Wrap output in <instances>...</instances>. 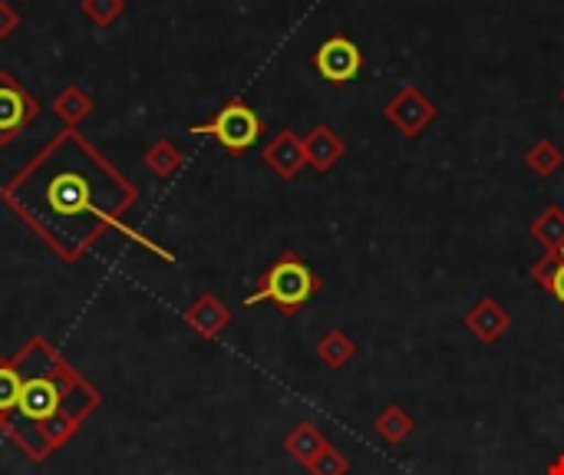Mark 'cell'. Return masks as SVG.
Masks as SVG:
<instances>
[{"instance_id":"2e32d148","label":"cell","mask_w":564,"mask_h":475,"mask_svg":"<svg viewBox=\"0 0 564 475\" xmlns=\"http://www.w3.org/2000/svg\"><path fill=\"white\" fill-rule=\"evenodd\" d=\"M373 430H377V436L383 440V443H390V446H400L413 430H416V423H413V417L403 410V407H397V403H390L380 417H377V423H373Z\"/></svg>"},{"instance_id":"6da1fadb","label":"cell","mask_w":564,"mask_h":475,"mask_svg":"<svg viewBox=\"0 0 564 475\" xmlns=\"http://www.w3.org/2000/svg\"><path fill=\"white\" fill-rule=\"evenodd\" d=\"M135 198L132 182L73 129L59 132L3 185V202L69 265L106 231H122V218Z\"/></svg>"},{"instance_id":"d6986e66","label":"cell","mask_w":564,"mask_h":475,"mask_svg":"<svg viewBox=\"0 0 564 475\" xmlns=\"http://www.w3.org/2000/svg\"><path fill=\"white\" fill-rule=\"evenodd\" d=\"M145 165H149L155 175L169 179V175L182 165V155H178V149H175L172 142H155V145L145 152Z\"/></svg>"},{"instance_id":"3957f363","label":"cell","mask_w":564,"mask_h":475,"mask_svg":"<svg viewBox=\"0 0 564 475\" xmlns=\"http://www.w3.org/2000/svg\"><path fill=\"white\" fill-rule=\"evenodd\" d=\"M324 291V278L294 251H281L274 265L258 278L254 294L245 298V307H254L261 301L274 304L284 317H297L317 294Z\"/></svg>"},{"instance_id":"603a6c76","label":"cell","mask_w":564,"mask_h":475,"mask_svg":"<svg viewBox=\"0 0 564 475\" xmlns=\"http://www.w3.org/2000/svg\"><path fill=\"white\" fill-rule=\"evenodd\" d=\"M562 102H564V89H562Z\"/></svg>"},{"instance_id":"ffe728a7","label":"cell","mask_w":564,"mask_h":475,"mask_svg":"<svg viewBox=\"0 0 564 475\" xmlns=\"http://www.w3.org/2000/svg\"><path fill=\"white\" fill-rule=\"evenodd\" d=\"M307 473L311 475H347L350 473V460L334 446V443H327V450L307 466Z\"/></svg>"},{"instance_id":"277c9868","label":"cell","mask_w":564,"mask_h":475,"mask_svg":"<svg viewBox=\"0 0 564 475\" xmlns=\"http://www.w3.org/2000/svg\"><path fill=\"white\" fill-rule=\"evenodd\" d=\"M192 132H195V136H212L221 149L241 155V152H248V149L261 139L264 122H261V116H258L248 102L231 99L228 106H221V109L215 112V119H208V122H202V126H192Z\"/></svg>"},{"instance_id":"ba28073f","label":"cell","mask_w":564,"mask_h":475,"mask_svg":"<svg viewBox=\"0 0 564 475\" xmlns=\"http://www.w3.org/2000/svg\"><path fill=\"white\" fill-rule=\"evenodd\" d=\"M463 324H466V331H469L479 344H496V341H502V337L509 334L512 317H509V311H506L496 298H479V301L466 311Z\"/></svg>"},{"instance_id":"52a82bcc","label":"cell","mask_w":564,"mask_h":475,"mask_svg":"<svg viewBox=\"0 0 564 475\" xmlns=\"http://www.w3.org/2000/svg\"><path fill=\"white\" fill-rule=\"evenodd\" d=\"M36 99L10 73H0V145L13 142L17 132H23L36 119Z\"/></svg>"},{"instance_id":"e0dca14e","label":"cell","mask_w":564,"mask_h":475,"mask_svg":"<svg viewBox=\"0 0 564 475\" xmlns=\"http://www.w3.org/2000/svg\"><path fill=\"white\" fill-rule=\"evenodd\" d=\"M525 165H529L539 179H549V175H555L564 165V152L552 142V139H539V142L525 152Z\"/></svg>"},{"instance_id":"30bf717a","label":"cell","mask_w":564,"mask_h":475,"mask_svg":"<svg viewBox=\"0 0 564 475\" xmlns=\"http://www.w3.org/2000/svg\"><path fill=\"white\" fill-rule=\"evenodd\" d=\"M304 159L314 172L327 175L340 159H344V139L330 129V126H314L307 136H304Z\"/></svg>"},{"instance_id":"7c38bea8","label":"cell","mask_w":564,"mask_h":475,"mask_svg":"<svg viewBox=\"0 0 564 475\" xmlns=\"http://www.w3.org/2000/svg\"><path fill=\"white\" fill-rule=\"evenodd\" d=\"M327 436L314 427V423H297L288 436H284V453L294 460V463H301L304 469L327 450Z\"/></svg>"},{"instance_id":"9c48e42d","label":"cell","mask_w":564,"mask_h":475,"mask_svg":"<svg viewBox=\"0 0 564 475\" xmlns=\"http://www.w3.org/2000/svg\"><path fill=\"white\" fill-rule=\"evenodd\" d=\"M264 162H268V169H274V175H281V179L301 175V169L307 165V159H304V139H301L294 129H281V132L264 145Z\"/></svg>"},{"instance_id":"ac0fdd59","label":"cell","mask_w":564,"mask_h":475,"mask_svg":"<svg viewBox=\"0 0 564 475\" xmlns=\"http://www.w3.org/2000/svg\"><path fill=\"white\" fill-rule=\"evenodd\" d=\"M17 393H20V370L13 364V357L0 360V427L7 423V417L17 407Z\"/></svg>"},{"instance_id":"9a60e30c","label":"cell","mask_w":564,"mask_h":475,"mask_svg":"<svg viewBox=\"0 0 564 475\" xmlns=\"http://www.w3.org/2000/svg\"><path fill=\"white\" fill-rule=\"evenodd\" d=\"M357 357V344L344 331H327L317 344V360L327 364L330 370H344Z\"/></svg>"},{"instance_id":"5b68a950","label":"cell","mask_w":564,"mask_h":475,"mask_svg":"<svg viewBox=\"0 0 564 475\" xmlns=\"http://www.w3.org/2000/svg\"><path fill=\"white\" fill-rule=\"evenodd\" d=\"M383 116L397 132H403L406 139H416L420 132H426L436 122L440 109L416 83H410L397 96H390V102L383 106Z\"/></svg>"},{"instance_id":"44dd1931","label":"cell","mask_w":564,"mask_h":475,"mask_svg":"<svg viewBox=\"0 0 564 475\" xmlns=\"http://www.w3.org/2000/svg\"><path fill=\"white\" fill-rule=\"evenodd\" d=\"M56 112L73 126V122H79V119L89 112V99H86L83 93H76V89H66V93L56 99Z\"/></svg>"},{"instance_id":"8fae6325","label":"cell","mask_w":564,"mask_h":475,"mask_svg":"<svg viewBox=\"0 0 564 475\" xmlns=\"http://www.w3.org/2000/svg\"><path fill=\"white\" fill-rule=\"evenodd\" d=\"M185 324H188L198 337L215 341V337H221L225 327L231 324V311H228L215 294H202V298H195V304L185 311Z\"/></svg>"},{"instance_id":"8992f818","label":"cell","mask_w":564,"mask_h":475,"mask_svg":"<svg viewBox=\"0 0 564 475\" xmlns=\"http://www.w3.org/2000/svg\"><path fill=\"white\" fill-rule=\"evenodd\" d=\"M314 69L321 73V79L334 83V86H344L350 79L360 76L364 69V50L344 36V33H334L330 40H324L314 53Z\"/></svg>"},{"instance_id":"5bb4252c","label":"cell","mask_w":564,"mask_h":475,"mask_svg":"<svg viewBox=\"0 0 564 475\" xmlns=\"http://www.w3.org/2000/svg\"><path fill=\"white\" fill-rule=\"evenodd\" d=\"M532 278L564 307V251H545L532 265Z\"/></svg>"},{"instance_id":"7a4b0ae2","label":"cell","mask_w":564,"mask_h":475,"mask_svg":"<svg viewBox=\"0 0 564 475\" xmlns=\"http://www.w3.org/2000/svg\"><path fill=\"white\" fill-rule=\"evenodd\" d=\"M13 364L20 370V393L0 433L30 463H46L99 410L102 397L43 337H30L13 354Z\"/></svg>"},{"instance_id":"4fadbf2b","label":"cell","mask_w":564,"mask_h":475,"mask_svg":"<svg viewBox=\"0 0 564 475\" xmlns=\"http://www.w3.org/2000/svg\"><path fill=\"white\" fill-rule=\"evenodd\" d=\"M532 241H539L545 251H564V208L549 205L539 212V218L529 225Z\"/></svg>"},{"instance_id":"7402d4cb","label":"cell","mask_w":564,"mask_h":475,"mask_svg":"<svg viewBox=\"0 0 564 475\" xmlns=\"http://www.w3.org/2000/svg\"><path fill=\"white\" fill-rule=\"evenodd\" d=\"M545 475H564V453L555 460V463H552V466H549V473Z\"/></svg>"}]
</instances>
